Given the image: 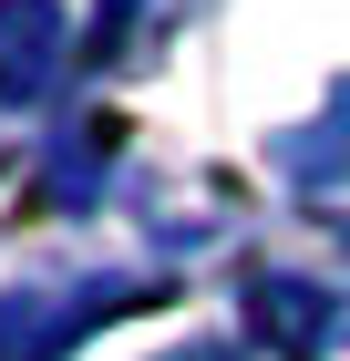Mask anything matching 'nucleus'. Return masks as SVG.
Wrapping results in <instances>:
<instances>
[{
	"label": "nucleus",
	"mask_w": 350,
	"mask_h": 361,
	"mask_svg": "<svg viewBox=\"0 0 350 361\" xmlns=\"http://www.w3.org/2000/svg\"><path fill=\"white\" fill-rule=\"evenodd\" d=\"M52 73V0H11L0 11V93H31Z\"/></svg>",
	"instance_id": "f257e3e1"
}]
</instances>
